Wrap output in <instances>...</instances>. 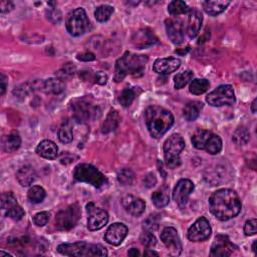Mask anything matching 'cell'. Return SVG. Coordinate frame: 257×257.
Wrapping results in <instances>:
<instances>
[{"label":"cell","mask_w":257,"mask_h":257,"mask_svg":"<svg viewBox=\"0 0 257 257\" xmlns=\"http://www.w3.org/2000/svg\"><path fill=\"white\" fill-rule=\"evenodd\" d=\"M241 201L238 194L231 189H219L209 198V208L217 219L228 221L241 211Z\"/></svg>","instance_id":"1"},{"label":"cell","mask_w":257,"mask_h":257,"mask_svg":"<svg viewBox=\"0 0 257 257\" xmlns=\"http://www.w3.org/2000/svg\"><path fill=\"white\" fill-rule=\"evenodd\" d=\"M145 122L150 135L154 139H160L172 128L174 117L162 107L151 106L145 111Z\"/></svg>","instance_id":"2"},{"label":"cell","mask_w":257,"mask_h":257,"mask_svg":"<svg viewBox=\"0 0 257 257\" xmlns=\"http://www.w3.org/2000/svg\"><path fill=\"white\" fill-rule=\"evenodd\" d=\"M149 57L143 54H136L130 51L125 52L115 65L114 80L116 83L122 82L128 75H142L144 73Z\"/></svg>","instance_id":"3"},{"label":"cell","mask_w":257,"mask_h":257,"mask_svg":"<svg viewBox=\"0 0 257 257\" xmlns=\"http://www.w3.org/2000/svg\"><path fill=\"white\" fill-rule=\"evenodd\" d=\"M57 251L67 256H107L108 250L101 244H90L85 241L63 243L58 245Z\"/></svg>","instance_id":"4"},{"label":"cell","mask_w":257,"mask_h":257,"mask_svg":"<svg viewBox=\"0 0 257 257\" xmlns=\"http://www.w3.org/2000/svg\"><path fill=\"white\" fill-rule=\"evenodd\" d=\"M73 117L77 122L87 123L94 121L101 116V109L91 98H76L70 105Z\"/></svg>","instance_id":"5"},{"label":"cell","mask_w":257,"mask_h":257,"mask_svg":"<svg viewBox=\"0 0 257 257\" xmlns=\"http://www.w3.org/2000/svg\"><path fill=\"white\" fill-rule=\"evenodd\" d=\"M192 144L198 150H205L210 155L219 154L222 150V140L210 131L199 129L192 136Z\"/></svg>","instance_id":"6"},{"label":"cell","mask_w":257,"mask_h":257,"mask_svg":"<svg viewBox=\"0 0 257 257\" xmlns=\"http://www.w3.org/2000/svg\"><path fill=\"white\" fill-rule=\"evenodd\" d=\"M185 148V141L180 134H173L164 143V157L167 167L175 169L181 165L180 155Z\"/></svg>","instance_id":"7"},{"label":"cell","mask_w":257,"mask_h":257,"mask_svg":"<svg viewBox=\"0 0 257 257\" xmlns=\"http://www.w3.org/2000/svg\"><path fill=\"white\" fill-rule=\"evenodd\" d=\"M73 178L77 182H83L93 185L95 188H101L107 183L105 175L91 164H80L74 168Z\"/></svg>","instance_id":"8"},{"label":"cell","mask_w":257,"mask_h":257,"mask_svg":"<svg viewBox=\"0 0 257 257\" xmlns=\"http://www.w3.org/2000/svg\"><path fill=\"white\" fill-rule=\"evenodd\" d=\"M66 26L72 36H81L90 28V21L84 8H75L69 13L66 19Z\"/></svg>","instance_id":"9"},{"label":"cell","mask_w":257,"mask_h":257,"mask_svg":"<svg viewBox=\"0 0 257 257\" xmlns=\"http://www.w3.org/2000/svg\"><path fill=\"white\" fill-rule=\"evenodd\" d=\"M81 208L77 204L70 205L68 208L59 211L55 216V226L61 231L71 230L81 218Z\"/></svg>","instance_id":"10"},{"label":"cell","mask_w":257,"mask_h":257,"mask_svg":"<svg viewBox=\"0 0 257 257\" xmlns=\"http://www.w3.org/2000/svg\"><path fill=\"white\" fill-rule=\"evenodd\" d=\"M206 102L212 107L233 106L236 102L233 87L230 85H223L206 96Z\"/></svg>","instance_id":"11"},{"label":"cell","mask_w":257,"mask_h":257,"mask_svg":"<svg viewBox=\"0 0 257 257\" xmlns=\"http://www.w3.org/2000/svg\"><path fill=\"white\" fill-rule=\"evenodd\" d=\"M212 228L209 221L205 217H200L195 223L189 228L187 236L192 242H202L207 240L211 236Z\"/></svg>","instance_id":"12"},{"label":"cell","mask_w":257,"mask_h":257,"mask_svg":"<svg viewBox=\"0 0 257 257\" xmlns=\"http://www.w3.org/2000/svg\"><path fill=\"white\" fill-rule=\"evenodd\" d=\"M87 211L89 213L88 218V228L91 231L100 230L109 221V214L104 209L97 208L93 203H89L87 205Z\"/></svg>","instance_id":"13"},{"label":"cell","mask_w":257,"mask_h":257,"mask_svg":"<svg viewBox=\"0 0 257 257\" xmlns=\"http://www.w3.org/2000/svg\"><path fill=\"white\" fill-rule=\"evenodd\" d=\"M161 240L168 248L171 256H179L182 252V243L174 227H166L161 233Z\"/></svg>","instance_id":"14"},{"label":"cell","mask_w":257,"mask_h":257,"mask_svg":"<svg viewBox=\"0 0 257 257\" xmlns=\"http://www.w3.org/2000/svg\"><path fill=\"white\" fill-rule=\"evenodd\" d=\"M194 188V183L189 179H181L180 181H178L173 190V199L180 208H184L186 206Z\"/></svg>","instance_id":"15"},{"label":"cell","mask_w":257,"mask_h":257,"mask_svg":"<svg viewBox=\"0 0 257 257\" xmlns=\"http://www.w3.org/2000/svg\"><path fill=\"white\" fill-rule=\"evenodd\" d=\"M237 249V246L234 245L229 237L223 234H219L215 237L212 243L210 255L211 256H230L234 250Z\"/></svg>","instance_id":"16"},{"label":"cell","mask_w":257,"mask_h":257,"mask_svg":"<svg viewBox=\"0 0 257 257\" xmlns=\"http://www.w3.org/2000/svg\"><path fill=\"white\" fill-rule=\"evenodd\" d=\"M132 42L138 49L147 48L149 47L159 44V41H158L155 33L149 28H142L140 30H138L134 34Z\"/></svg>","instance_id":"17"},{"label":"cell","mask_w":257,"mask_h":257,"mask_svg":"<svg viewBox=\"0 0 257 257\" xmlns=\"http://www.w3.org/2000/svg\"><path fill=\"white\" fill-rule=\"evenodd\" d=\"M128 235V227L123 223L112 224L105 235L106 241L114 246L120 245Z\"/></svg>","instance_id":"18"},{"label":"cell","mask_w":257,"mask_h":257,"mask_svg":"<svg viewBox=\"0 0 257 257\" xmlns=\"http://www.w3.org/2000/svg\"><path fill=\"white\" fill-rule=\"evenodd\" d=\"M181 67V61L177 57L158 58L154 63L153 70L155 72L161 75H168L176 71Z\"/></svg>","instance_id":"19"},{"label":"cell","mask_w":257,"mask_h":257,"mask_svg":"<svg viewBox=\"0 0 257 257\" xmlns=\"http://www.w3.org/2000/svg\"><path fill=\"white\" fill-rule=\"evenodd\" d=\"M166 30L168 37L174 45H181L184 41V26L178 19H167Z\"/></svg>","instance_id":"20"},{"label":"cell","mask_w":257,"mask_h":257,"mask_svg":"<svg viewBox=\"0 0 257 257\" xmlns=\"http://www.w3.org/2000/svg\"><path fill=\"white\" fill-rule=\"evenodd\" d=\"M124 209L134 217H139L146 209V203L143 199L133 195H127L122 199Z\"/></svg>","instance_id":"21"},{"label":"cell","mask_w":257,"mask_h":257,"mask_svg":"<svg viewBox=\"0 0 257 257\" xmlns=\"http://www.w3.org/2000/svg\"><path fill=\"white\" fill-rule=\"evenodd\" d=\"M203 23L202 13L196 8H190L188 12V23L186 32L190 38H195L199 33Z\"/></svg>","instance_id":"22"},{"label":"cell","mask_w":257,"mask_h":257,"mask_svg":"<svg viewBox=\"0 0 257 257\" xmlns=\"http://www.w3.org/2000/svg\"><path fill=\"white\" fill-rule=\"evenodd\" d=\"M36 153L47 160H54L58 156V148L55 143L50 140H45L36 147Z\"/></svg>","instance_id":"23"},{"label":"cell","mask_w":257,"mask_h":257,"mask_svg":"<svg viewBox=\"0 0 257 257\" xmlns=\"http://www.w3.org/2000/svg\"><path fill=\"white\" fill-rule=\"evenodd\" d=\"M16 179L23 187H28L35 181L36 172L29 165L23 166L16 172Z\"/></svg>","instance_id":"24"},{"label":"cell","mask_w":257,"mask_h":257,"mask_svg":"<svg viewBox=\"0 0 257 257\" xmlns=\"http://www.w3.org/2000/svg\"><path fill=\"white\" fill-rule=\"evenodd\" d=\"M230 3V1H225V0H208L202 2V6L207 14L217 16L224 12Z\"/></svg>","instance_id":"25"},{"label":"cell","mask_w":257,"mask_h":257,"mask_svg":"<svg viewBox=\"0 0 257 257\" xmlns=\"http://www.w3.org/2000/svg\"><path fill=\"white\" fill-rule=\"evenodd\" d=\"M22 145V138L18 132L12 131L8 135L4 136L2 139V149L6 153H12L19 149Z\"/></svg>","instance_id":"26"},{"label":"cell","mask_w":257,"mask_h":257,"mask_svg":"<svg viewBox=\"0 0 257 257\" xmlns=\"http://www.w3.org/2000/svg\"><path fill=\"white\" fill-rule=\"evenodd\" d=\"M170 189L164 185L159 190H157L152 195V201L157 208H164L170 202Z\"/></svg>","instance_id":"27"},{"label":"cell","mask_w":257,"mask_h":257,"mask_svg":"<svg viewBox=\"0 0 257 257\" xmlns=\"http://www.w3.org/2000/svg\"><path fill=\"white\" fill-rule=\"evenodd\" d=\"M44 85H45V82L38 81V80L33 81V82H29V83L23 84L22 86H19L18 88H16L13 91V93L18 97H24L28 93H30L36 90H44Z\"/></svg>","instance_id":"28"},{"label":"cell","mask_w":257,"mask_h":257,"mask_svg":"<svg viewBox=\"0 0 257 257\" xmlns=\"http://www.w3.org/2000/svg\"><path fill=\"white\" fill-rule=\"evenodd\" d=\"M120 121L121 117L118 113L116 110H111L106 117L105 122L102 125V132L104 134H109L115 131L117 128L118 124H120Z\"/></svg>","instance_id":"29"},{"label":"cell","mask_w":257,"mask_h":257,"mask_svg":"<svg viewBox=\"0 0 257 257\" xmlns=\"http://www.w3.org/2000/svg\"><path fill=\"white\" fill-rule=\"evenodd\" d=\"M66 84L63 80L58 77L49 78V80L45 82L44 85V92L47 93H52V94H59L65 91Z\"/></svg>","instance_id":"30"},{"label":"cell","mask_w":257,"mask_h":257,"mask_svg":"<svg viewBox=\"0 0 257 257\" xmlns=\"http://www.w3.org/2000/svg\"><path fill=\"white\" fill-rule=\"evenodd\" d=\"M203 109V104L200 102H190L188 103L184 110H183V115L185 118L189 122L195 121L197 117H199L201 110Z\"/></svg>","instance_id":"31"},{"label":"cell","mask_w":257,"mask_h":257,"mask_svg":"<svg viewBox=\"0 0 257 257\" xmlns=\"http://www.w3.org/2000/svg\"><path fill=\"white\" fill-rule=\"evenodd\" d=\"M210 88V83L206 78H196V80L192 81L189 87V91L191 93L195 95H199L208 91Z\"/></svg>","instance_id":"32"},{"label":"cell","mask_w":257,"mask_h":257,"mask_svg":"<svg viewBox=\"0 0 257 257\" xmlns=\"http://www.w3.org/2000/svg\"><path fill=\"white\" fill-rule=\"evenodd\" d=\"M58 140L64 144H69L73 139V130L70 122H65L58 130Z\"/></svg>","instance_id":"33"},{"label":"cell","mask_w":257,"mask_h":257,"mask_svg":"<svg viewBox=\"0 0 257 257\" xmlns=\"http://www.w3.org/2000/svg\"><path fill=\"white\" fill-rule=\"evenodd\" d=\"M46 196H47L46 190L41 186H32L27 193L28 200L33 204L42 203L45 200Z\"/></svg>","instance_id":"34"},{"label":"cell","mask_w":257,"mask_h":257,"mask_svg":"<svg viewBox=\"0 0 257 257\" xmlns=\"http://www.w3.org/2000/svg\"><path fill=\"white\" fill-rule=\"evenodd\" d=\"M249 139H250V134L245 127L237 128L232 137L233 142L238 146L246 145L249 142Z\"/></svg>","instance_id":"35"},{"label":"cell","mask_w":257,"mask_h":257,"mask_svg":"<svg viewBox=\"0 0 257 257\" xmlns=\"http://www.w3.org/2000/svg\"><path fill=\"white\" fill-rule=\"evenodd\" d=\"M193 76L194 73L191 70H186L183 72L178 73L175 77H174V85L175 88L177 90H181L183 89L185 86H187L192 80H193Z\"/></svg>","instance_id":"36"},{"label":"cell","mask_w":257,"mask_h":257,"mask_svg":"<svg viewBox=\"0 0 257 257\" xmlns=\"http://www.w3.org/2000/svg\"><path fill=\"white\" fill-rule=\"evenodd\" d=\"M114 13V7L111 5H101L94 11V17L98 23H106Z\"/></svg>","instance_id":"37"},{"label":"cell","mask_w":257,"mask_h":257,"mask_svg":"<svg viewBox=\"0 0 257 257\" xmlns=\"http://www.w3.org/2000/svg\"><path fill=\"white\" fill-rule=\"evenodd\" d=\"M189 10L190 8L188 7V5L184 1H181V0H175V1H172L168 6V11L172 16L188 13Z\"/></svg>","instance_id":"38"},{"label":"cell","mask_w":257,"mask_h":257,"mask_svg":"<svg viewBox=\"0 0 257 257\" xmlns=\"http://www.w3.org/2000/svg\"><path fill=\"white\" fill-rule=\"evenodd\" d=\"M136 89V88H135ZM135 89H132V88H126L120 97H118V102L121 103V105L124 107V108H128L132 105V103L135 101L136 96L138 95L137 92Z\"/></svg>","instance_id":"39"},{"label":"cell","mask_w":257,"mask_h":257,"mask_svg":"<svg viewBox=\"0 0 257 257\" xmlns=\"http://www.w3.org/2000/svg\"><path fill=\"white\" fill-rule=\"evenodd\" d=\"M134 179H135V174L131 169L125 168L117 173V181L123 186L132 185Z\"/></svg>","instance_id":"40"},{"label":"cell","mask_w":257,"mask_h":257,"mask_svg":"<svg viewBox=\"0 0 257 257\" xmlns=\"http://www.w3.org/2000/svg\"><path fill=\"white\" fill-rule=\"evenodd\" d=\"M15 205H17V200L12 192H5L1 195V208L3 210H8Z\"/></svg>","instance_id":"41"},{"label":"cell","mask_w":257,"mask_h":257,"mask_svg":"<svg viewBox=\"0 0 257 257\" xmlns=\"http://www.w3.org/2000/svg\"><path fill=\"white\" fill-rule=\"evenodd\" d=\"M24 214H25L24 210L23 209V207H21L18 204L15 205V206H13L12 208L6 210V213H5V215H6L7 217H9L10 219H12V220H14V221L22 220L23 217L24 216Z\"/></svg>","instance_id":"42"},{"label":"cell","mask_w":257,"mask_h":257,"mask_svg":"<svg viewBox=\"0 0 257 257\" xmlns=\"http://www.w3.org/2000/svg\"><path fill=\"white\" fill-rule=\"evenodd\" d=\"M140 241L147 248H152L157 243V239H156L155 235L151 231H146V230H144V232L141 234Z\"/></svg>","instance_id":"43"},{"label":"cell","mask_w":257,"mask_h":257,"mask_svg":"<svg viewBox=\"0 0 257 257\" xmlns=\"http://www.w3.org/2000/svg\"><path fill=\"white\" fill-rule=\"evenodd\" d=\"M159 217L156 215H151L148 218L144 221L143 223V228L146 231H156L158 228H159Z\"/></svg>","instance_id":"44"},{"label":"cell","mask_w":257,"mask_h":257,"mask_svg":"<svg viewBox=\"0 0 257 257\" xmlns=\"http://www.w3.org/2000/svg\"><path fill=\"white\" fill-rule=\"evenodd\" d=\"M49 221V213L48 212H39L33 217V222L36 226L43 227L47 224Z\"/></svg>","instance_id":"45"},{"label":"cell","mask_w":257,"mask_h":257,"mask_svg":"<svg viewBox=\"0 0 257 257\" xmlns=\"http://www.w3.org/2000/svg\"><path fill=\"white\" fill-rule=\"evenodd\" d=\"M74 70H75V68L73 65H71V64L66 65L61 70L57 72V77L64 81V80H66V78L73 75Z\"/></svg>","instance_id":"46"},{"label":"cell","mask_w":257,"mask_h":257,"mask_svg":"<svg viewBox=\"0 0 257 257\" xmlns=\"http://www.w3.org/2000/svg\"><path fill=\"white\" fill-rule=\"evenodd\" d=\"M244 233L246 236H252L257 233V220L250 219L244 225Z\"/></svg>","instance_id":"47"},{"label":"cell","mask_w":257,"mask_h":257,"mask_svg":"<svg viewBox=\"0 0 257 257\" xmlns=\"http://www.w3.org/2000/svg\"><path fill=\"white\" fill-rule=\"evenodd\" d=\"M47 18L52 23H58L62 21V12L55 7H51L47 12Z\"/></svg>","instance_id":"48"},{"label":"cell","mask_w":257,"mask_h":257,"mask_svg":"<svg viewBox=\"0 0 257 257\" xmlns=\"http://www.w3.org/2000/svg\"><path fill=\"white\" fill-rule=\"evenodd\" d=\"M143 182L147 188H152L157 184V178L155 177V175L153 173H149L145 176Z\"/></svg>","instance_id":"49"},{"label":"cell","mask_w":257,"mask_h":257,"mask_svg":"<svg viewBox=\"0 0 257 257\" xmlns=\"http://www.w3.org/2000/svg\"><path fill=\"white\" fill-rule=\"evenodd\" d=\"M94 81L96 84L104 86L108 82V74L104 71H97L94 73Z\"/></svg>","instance_id":"50"},{"label":"cell","mask_w":257,"mask_h":257,"mask_svg":"<svg viewBox=\"0 0 257 257\" xmlns=\"http://www.w3.org/2000/svg\"><path fill=\"white\" fill-rule=\"evenodd\" d=\"M74 159H76V156L66 152V153L62 154L61 158H59V161H61L62 164H66L67 165V164H70V163L73 162Z\"/></svg>","instance_id":"51"},{"label":"cell","mask_w":257,"mask_h":257,"mask_svg":"<svg viewBox=\"0 0 257 257\" xmlns=\"http://www.w3.org/2000/svg\"><path fill=\"white\" fill-rule=\"evenodd\" d=\"M76 58L81 62H93L95 59V55L92 52H84L81 54H77Z\"/></svg>","instance_id":"52"},{"label":"cell","mask_w":257,"mask_h":257,"mask_svg":"<svg viewBox=\"0 0 257 257\" xmlns=\"http://www.w3.org/2000/svg\"><path fill=\"white\" fill-rule=\"evenodd\" d=\"M8 86V78L4 73H1V76H0V94L3 95L6 92Z\"/></svg>","instance_id":"53"},{"label":"cell","mask_w":257,"mask_h":257,"mask_svg":"<svg viewBox=\"0 0 257 257\" xmlns=\"http://www.w3.org/2000/svg\"><path fill=\"white\" fill-rule=\"evenodd\" d=\"M14 8V4L11 1H1L0 2V11L2 14L10 12Z\"/></svg>","instance_id":"54"},{"label":"cell","mask_w":257,"mask_h":257,"mask_svg":"<svg viewBox=\"0 0 257 257\" xmlns=\"http://www.w3.org/2000/svg\"><path fill=\"white\" fill-rule=\"evenodd\" d=\"M141 253L140 251L136 249V248H131L129 251H128V255L129 256H139Z\"/></svg>","instance_id":"55"},{"label":"cell","mask_w":257,"mask_h":257,"mask_svg":"<svg viewBox=\"0 0 257 257\" xmlns=\"http://www.w3.org/2000/svg\"><path fill=\"white\" fill-rule=\"evenodd\" d=\"M144 255L145 256H159V254H158L156 251H153L151 249H147L145 252H144Z\"/></svg>","instance_id":"56"},{"label":"cell","mask_w":257,"mask_h":257,"mask_svg":"<svg viewBox=\"0 0 257 257\" xmlns=\"http://www.w3.org/2000/svg\"><path fill=\"white\" fill-rule=\"evenodd\" d=\"M256 107H257V98H255V100H254V101L252 102V104H251V112H252L253 114H255L256 111H257Z\"/></svg>","instance_id":"57"},{"label":"cell","mask_w":257,"mask_h":257,"mask_svg":"<svg viewBox=\"0 0 257 257\" xmlns=\"http://www.w3.org/2000/svg\"><path fill=\"white\" fill-rule=\"evenodd\" d=\"M255 245H256V241H254L253 242V244H252V251L255 253L256 252V249H255Z\"/></svg>","instance_id":"58"},{"label":"cell","mask_w":257,"mask_h":257,"mask_svg":"<svg viewBox=\"0 0 257 257\" xmlns=\"http://www.w3.org/2000/svg\"><path fill=\"white\" fill-rule=\"evenodd\" d=\"M3 255H6V256H9L10 254H8V253H5V252H3V251H1V252H0V256H3Z\"/></svg>","instance_id":"59"}]
</instances>
